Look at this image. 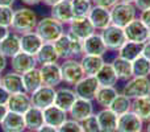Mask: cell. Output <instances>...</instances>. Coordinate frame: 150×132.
Listing matches in <instances>:
<instances>
[{
    "label": "cell",
    "mask_w": 150,
    "mask_h": 132,
    "mask_svg": "<svg viewBox=\"0 0 150 132\" xmlns=\"http://www.w3.org/2000/svg\"><path fill=\"white\" fill-rule=\"evenodd\" d=\"M7 65H8V62H7V57H5V56H3L1 53H0V74H1V73L5 70Z\"/></svg>",
    "instance_id": "cell-47"
},
{
    "label": "cell",
    "mask_w": 150,
    "mask_h": 132,
    "mask_svg": "<svg viewBox=\"0 0 150 132\" xmlns=\"http://www.w3.org/2000/svg\"><path fill=\"white\" fill-rule=\"evenodd\" d=\"M69 112L63 111L62 108L57 107L55 104H52V106L44 108V120L45 124L52 126V127L59 128L66 120L69 119L67 118Z\"/></svg>",
    "instance_id": "cell-23"
},
{
    "label": "cell",
    "mask_w": 150,
    "mask_h": 132,
    "mask_svg": "<svg viewBox=\"0 0 150 132\" xmlns=\"http://www.w3.org/2000/svg\"><path fill=\"white\" fill-rule=\"evenodd\" d=\"M120 0H92L93 5H99V7L107 8V9H111L116 3H119Z\"/></svg>",
    "instance_id": "cell-42"
},
{
    "label": "cell",
    "mask_w": 150,
    "mask_h": 132,
    "mask_svg": "<svg viewBox=\"0 0 150 132\" xmlns=\"http://www.w3.org/2000/svg\"><path fill=\"white\" fill-rule=\"evenodd\" d=\"M53 44H54L55 50L59 56V60H67V58H78L79 60L84 54L83 53V41L69 31H66Z\"/></svg>",
    "instance_id": "cell-1"
},
{
    "label": "cell",
    "mask_w": 150,
    "mask_h": 132,
    "mask_svg": "<svg viewBox=\"0 0 150 132\" xmlns=\"http://www.w3.org/2000/svg\"><path fill=\"white\" fill-rule=\"evenodd\" d=\"M101 39H103L104 44H105L107 49L108 50H117L127 42V37H125V32L124 28L116 26L113 24H111L109 26H107L105 29L100 32Z\"/></svg>",
    "instance_id": "cell-7"
},
{
    "label": "cell",
    "mask_w": 150,
    "mask_h": 132,
    "mask_svg": "<svg viewBox=\"0 0 150 132\" xmlns=\"http://www.w3.org/2000/svg\"><path fill=\"white\" fill-rule=\"evenodd\" d=\"M20 44H21V52L28 53V54L36 57L38 50L44 45V40L38 36V33L36 31H33L20 34Z\"/></svg>",
    "instance_id": "cell-16"
},
{
    "label": "cell",
    "mask_w": 150,
    "mask_h": 132,
    "mask_svg": "<svg viewBox=\"0 0 150 132\" xmlns=\"http://www.w3.org/2000/svg\"><path fill=\"white\" fill-rule=\"evenodd\" d=\"M107 46L101 39L100 33H92L87 39L83 40V53L84 54H93V56H103L107 53Z\"/></svg>",
    "instance_id": "cell-19"
},
{
    "label": "cell",
    "mask_w": 150,
    "mask_h": 132,
    "mask_svg": "<svg viewBox=\"0 0 150 132\" xmlns=\"http://www.w3.org/2000/svg\"><path fill=\"white\" fill-rule=\"evenodd\" d=\"M91 1H92V0H91Z\"/></svg>",
    "instance_id": "cell-60"
},
{
    "label": "cell",
    "mask_w": 150,
    "mask_h": 132,
    "mask_svg": "<svg viewBox=\"0 0 150 132\" xmlns=\"http://www.w3.org/2000/svg\"><path fill=\"white\" fill-rule=\"evenodd\" d=\"M92 5L91 0H71L74 17H87L92 9Z\"/></svg>",
    "instance_id": "cell-37"
},
{
    "label": "cell",
    "mask_w": 150,
    "mask_h": 132,
    "mask_svg": "<svg viewBox=\"0 0 150 132\" xmlns=\"http://www.w3.org/2000/svg\"><path fill=\"white\" fill-rule=\"evenodd\" d=\"M0 127H1L3 132H25L26 127H25L24 115L8 111L5 118L3 119Z\"/></svg>",
    "instance_id": "cell-21"
},
{
    "label": "cell",
    "mask_w": 150,
    "mask_h": 132,
    "mask_svg": "<svg viewBox=\"0 0 150 132\" xmlns=\"http://www.w3.org/2000/svg\"><path fill=\"white\" fill-rule=\"evenodd\" d=\"M133 77H149L150 75V61L144 56H140L132 62Z\"/></svg>",
    "instance_id": "cell-38"
},
{
    "label": "cell",
    "mask_w": 150,
    "mask_h": 132,
    "mask_svg": "<svg viewBox=\"0 0 150 132\" xmlns=\"http://www.w3.org/2000/svg\"><path fill=\"white\" fill-rule=\"evenodd\" d=\"M141 132H145V131H141Z\"/></svg>",
    "instance_id": "cell-59"
},
{
    "label": "cell",
    "mask_w": 150,
    "mask_h": 132,
    "mask_svg": "<svg viewBox=\"0 0 150 132\" xmlns=\"http://www.w3.org/2000/svg\"><path fill=\"white\" fill-rule=\"evenodd\" d=\"M7 112H8V107H7V104H0V124H1L3 119L5 118Z\"/></svg>",
    "instance_id": "cell-49"
},
{
    "label": "cell",
    "mask_w": 150,
    "mask_h": 132,
    "mask_svg": "<svg viewBox=\"0 0 150 132\" xmlns=\"http://www.w3.org/2000/svg\"><path fill=\"white\" fill-rule=\"evenodd\" d=\"M38 19L33 9L30 8H18L13 13V20L11 24V31L17 34H24L33 32L37 26Z\"/></svg>",
    "instance_id": "cell-2"
},
{
    "label": "cell",
    "mask_w": 150,
    "mask_h": 132,
    "mask_svg": "<svg viewBox=\"0 0 150 132\" xmlns=\"http://www.w3.org/2000/svg\"><path fill=\"white\" fill-rule=\"evenodd\" d=\"M138 17H140V20L142 21V23L150 29V9H146V11H142V12H140Z\"/></svg>",
    "instance_id": "cell-44"
},
{
    "label": "cell",
    "mask_w": 150,
    "mask_h": 132,
    "mask_svg": "<svg viewBox=\"0 0 150 132\" xmlns=\"http://www.w3.org/2000/svg\"><path fill=\"white\" fill-rule=\"evenodd\" d=\"M26 132H32V131H26Z\"/></svg>",
    "instance_id": "cell-58"
},
{
    "label": "cell",
    "mask_w": 150,
    "mask_h": 132,
    "mask_svg": "<svg viewBox=\"0 0 150 132\" xmlns=\"http://www.w3.org/2000/svg\"><path fill=\"white\" fill-rule=\"evenodd\" d=\"M142 45L144 44H137V42L127 41L119 50H117V56L124 60H128L130 62L138 58L142 54Z\"/></svg>",
    "instance_id": "cell-35"
},
{
    "label": "cell",
    "mask_w": 150,
    "mask_h": 132,
    "mask_svg": "<svg viewBox=\"0 0 150 132\" xmlns=\"http://www.w3.org/2000/svg\"><path fill=\"white\" fill-rule=\"evenodd\" d=\"M7 107H8V111L17 112V114L24 115L32 107L30 95H29L28 93H25V91L11 94L9 98H8V102H7Z\"/></svg>",
    "instance_id": "cell-14"
},
{
    "label": "cell",
    "mask_w": 150,
    "mask_h": 132,
    "mask_svg": "<svg viewBox=\"0 0 150 132\" xmlns=\"http://www.w3.org/2000/svg\"><path fill=\"white\" fill-rule=\"evenodd\" d=\"M92 114H93L92 101H87V99H82V98H76L73 107L69 111L70 118L76 120V122H82V120H84L86 118H88Z\"/></svg>",
    "instance_id": "cell-20"
},
{
    "label": "cell",
    "mask_w": 150,
    "mask_h": 132,
    "mask_svg": "<svg viewBox=\"0 0 150 132\" xmlns=\"http://www.w3.org/2000/svg\"><path fill=\"white\" fill-rule=\"evenodd\" d=\"M67 31L71 32L78 39H80L83 41V40L87 39L88 36L95 33L96 29L93 28L92 23L90 21V19H88V16H87V17H74L73 21L69 24Z\"/></svg>",
    "instance_id": "cell-13"
},
{
    "label": "cell",
    "mask_w": 150,
    "mask_h": 132,
    "mask_svg": "<svg viewBox=\"0 0 150 132\" xmlns=\"http://www.w3.org/2000/svg\"><path fill=\"white\" fill-rule=\"evenodd\" d=\"M41 71L42 83L45 86L50 87H57L58 85L62 83V73H61V65L58 62L54 64H45L40 66Z\"/></svg>",
    "instance_id": "cell-11"
},
{
    "label": "cell",
    "mask_w": 150,
    "mask_h": 132,
    "mask_svg": "<svg viewBox=\"0 0 150 132\" xmlns=\"http://www.w3.org/2000/svg\"><path fill=\"white\" fill-rule=\"evenodd\" d=\"M132 111L144 123L145 122L149 123L150 122V95L132 99Z\"/></svg>",
    "instance_id": "cell-34"
},
{
    "label": "cell",
    "mask_w": 150,
    "mask_h": 132,
    "mask_svg": "<svg viewBox=\"0 0 150 132\" xmlns=\"http://www.w3.org/2000/svg\"><path fill=\"white\" fill-rule=\"evenodd\" d=\"M83 128V132H101L100 126H99L98 118H96V114L90 115L88 118H86L84 120L80 122Z\"/></svg>",
    "instance_id": "cell-39"
},
{
    "label": "cell",
    "mask_w": 150,
    "mask_h": 132,
    "mask_svg": "<svg viewBox=\"0 0 150 132\" xmlns=\"http://www.w3.org/2000/svg\"><path fill=\"white\" fill-rule=\"evenodd\" d=\"M9 95H11V94L8 93V91L5 90L1 85H0V104H7Z\"/></svg>",
    "instance_id": "cell-45"
},
{
    "label": "cell",
    "mask_w": 150,
    "mask_h": 132,
    "mask_svg": "<svg viewBox=\"0 0 150 132\" xmlns=\"http://www.w3.org/2000/svg\"><path fill=\"white\" fill-rule=\"evenodd\" d=\"M42 83V77H41V71L40 67H33V69L28 70L26 73L23 74V86H24V91L28 93L29 95L33 94L36 90H38Z\"/></svg>",
    "instance_id": "cell-25"
},
{
    "label": "cell",
    "mask_w": 150,
    "mask_h": 132,
    "mask_svg": "<svg viewBox=\"0 0 150 132\" xmlns=\"http://www.w3.org/2000/svg\"><path fill=\"white\" fill-rule=\"evenodd\" d=\"M111 21L113 25L125 28L130 21L137 17V8L133 3H124L119 1L111 8Z\"/></svg>",
    "instance_id": "cell-4"
},
{
    "label": "cell",
    "mask_w": 150,
    "mask_h": 132,
    "mask_svg": "<svg viewBox=\"0 0 150 132\" xmlns=\"http://www.w3.org/2000/svg\"><path fill=\"white\" fill-rule=\"evenodd\" d=\"M18 52H21L20 34L15 33V32H9L0 42V53L7 58H12Z\"/></svg>",
    "instance_id": "cell-22"
},
{
    "label": "cell",
    "mask_w": 150,
    "mask_h": 132,
    "mask_svg": "<svg viewBox=\"0 0 150 132\" xmlns=\"http://www.w3.org/2000/svg\"><path fill=\"white\" fill-rule=\"evenodd\" d=\"M1 86L9 94H16L24 91L23 86V75L15 71H9L1 75Z\"/></svg>",
    "instance_id": "cell-30"
},
{
    "label": "cell",
    "mask_w": 150,
    "mask_h": 132,
    "mask_svg": "<svg viewBox=\"0 0 150 132\" xmlns=\"http://www.w3.org/2000/svg\"><path fill=\"white\" fill-rule=\"evenodd\" d=\"M24 120H25V127L28 131L37 132L42 126L45 124L44 120V110L38 107L32 106L28 111L24 114Z\"/></svg>",
    "instance_id": "cell-26"
},
{
    "label": "cell",
    "mask_w": 150,
    "mask_h": 132,
    "mask_svg": "<svg viewBox=\"0 0 150 132\" xmlns=\"http://www.w3.org/2000/svg\"><path fill=\"white\" fill-rule=\"evenodd\" d=\"M141 56H144L146 60L150 61V41H146L145 44L142 45V54Z\"/></svg>",
    "instance_id": "cell-46"
},
{
    "label": "cell",
    "mask_w": 150,
    "mask_h": 132,
    "mask_svg": "<svg viewBox=\"0 0 150 132\" xmlns=\"http://www.w3.org/2000/svg\"><path fill=\"white\" fill-rule=\"evenodd\" d=\"M99 86L100 85H99L95 75H84L76 85H74V91L78 98L95 101V95Z\"/></svg>",
    "instance_id": "cell-9"
},
{
    "label": "cell",
    "mask_w": 150,
    "mask_h": 132,
    "mask_svg": "<svg viewBox=\"0 0 150 132\" xmlns=\"http://www.w3.org/2000/svg\"><path fill=\"white\" fill-rule=\"evenodd\" d=\"M121 94L130 99H137L150 95V78L149 77H132L127 81L121 90Z\"/></svg>",
    "instance_id": "cell-5"
},
{
    "label": "cell",
    "mask_w": 150,
    "mask_h": 132,
    "mask_svg": "<svg viewBox=\"0 0 150 132\" xmlns=\"http://www.w3.org/2000/svg\"><path fill=\"white\" fill-rule=\"evenodd\" d=\"M80 65L86 75H96L101 66L105 64L103 56H93V54H83L79 58Z\"/></svg>",
    "instance_id": "cell-27"
},
{
    "label": "cell",
    "mask_w": 150,
    "mask_h": 132,
    "mask_svg": "<svg viewBox=\"0 0 150 132\" xmlns=\"http://www.w3.org/2000/svg\"><path fill=\"white\" fill-rule=\"evenodd\" d=\"M9 65L12 67V71L18 73V74L23 75L24 73H26L28 70L33 69V67H37L38 62H37L34 56H30L24 52H18L17 54L11 58Z\"/></svg>",
    "instance_id": "cell-12"
},
{
    "label": "cell",
    "mask_w": 150,
    "mask_h": 132,
    "mask_svg": "<svg viewBox=\"0 0 150 132\" xmlns=\"http://www.w3.org/2000/svg\"><path fill=\"white\" fill-rule=\"evenodd\" d=\"M124 32L127 41L137 42V44H145L146 41H149L150 29L140 20V17H136L133 21H130L124 28Z\"/></svg>",
    "instance_id": "cell-8"
},
{
    "label": "cell",
    "mask_w": 150,
    "mask_h": 132,
    "mask_svg": "<svg viewBox=\"0 0 150 132\" xmlns=\"http://www.w3.org/2000/svg\"><path fill=\"white\" fill-rule=\"evenodd\" d=\"M59 1H62V0H42V3L45 5H49V7H53V5L58 4Z\"/></svg>",
    "instance_id": "cell-53"
},
{
    "label": "cell",
    "mask_w": 150,
    "mask_h": 132,
    "mask_svg": "<svg viewBox=\"0 0 150 132\" xmlns=\"http://www.w3.org/2000/svg\"><path fill=\"white\" fill-rule=\"evenodd\" d=\"M52 11H50V16L59 21L63 25H69L74 19L73 8H71V0H62L58 4L53 5Z\"/></svg>",
    "instance_id": "cell-18"
},
{
    "label": "cell",
    "mask_w": 150,
    "mask_h": 132,
    "mask_svg": "<svg viewBox=\"0 0 150 132\" xmlns=\"http://www.w3.org/2000/svg\"><path fill=\"white\" fill-rule=\"evenodd\" d=\"M55 93H57L55 87H50V86L42 85L38 90H36L33 94H30L32 106L38 107V108H41V110L52 106V104H54Z\"/></svg>",
    "instance_id": "cell-10"
},
{
    "label": "cell",
    "mask_w": 150,
    "mask_h": 132,
    "mask_svg": "<svg viewBox=\"0 0 150 132\" xmlns=\"http://www.w3.org/2000/svg\"><path fill=\"white\" fill-rule=\"evenodd\" d=\"M95 77L100 86H116L119 82V78H117L113 66H112V64L108 62H105L101 66V69L99 70Z\"/></svg>",
    "instance_id": "cell-31"
},
{
    "label": "cell",
    "mask_w": 150,
    "mask_h": 132,
    "mask_svg": "<svg viewBox=\"0 0 150 132\" xmlns=\"http://www.w3.org/2000/svg\"><path fill=\"white\" fill-rule=\"evenodd\" d=\"M34 31L38 33V36L44 40V42H54L65 33V25L53 19L52 16H46L38 20L37 26Z\"/></svg>",
    "instance_id": "cell-3"
},
{
    "label": "cell",
    "mask_w": 150,
    "mask_h": 132,
    "mask_svg": "<svg viewBox=\"0 0 150 132\" xmlns=\"http://www.w3.org/2000/svg\"><path fill=\"white\" fill-rule=\"evenodd\" d=\"M88 19L92 23L93 28L100 32L112 24L111 11L107 9V8L99 7V5H92V9H91L90 15H88Z\"/></svg>",
    "instance_id": "cell-17"
},
{
    "label": "cell",
    "mask_w": 150,
    "mask_h": 132,
    "mask_svg": "<svg viewBox=\"0 0 150 132\" xmlns=\"http://www.w3.org/2000/svg\"><path fill=\"white\" fill-rule=\"evenodd\" d=\"M61 65V73H62V82L67 83V85H76L83 77H84V71L80 65V61L78 58H67L63 60Z\"/></svg>",
    "instance_id": "cell-6"
},
{
    "label": "cell",
    "mask_w": 150,
    "mask_h": 132,
    "mask_svg": "<svg viewBox=\"0 0 150 132\" xmlns=\"http://www.w3.org/2000/svg\"><path fill=\"white\" fill-rule=\"evenodd\" d=\"M134 7L137 8L138 12H142V11L150 9V0H134Z\"/></svg>",
    "instance_id": "cell-43"
},
{
    "label": "cell",
    "mask_w": 150,
    "mask_h": 132,
    "mask_svg": "<svg viewBox=\"0 0 150 132\" xmlns=\"http://www.w3.org/2000/svg\"><path fill=\"white\" fill-rule=\"evenodd\" d=\"M76 94L74 90L69 87H61L57 90L55 93V99H54V104L59 108H62L63 111L69 112L70 108L73 107L74 102L76 101Z\"/></svg>",
    "instance_id": "cell-28"
},
{
    "label": "cell",
    "mask_w": 150,
    "mask_h": 132,
    "mask_svg": "<svg viewBox=\"0 0 150 132\" xmlns=\"http://www.w3.org/2000/svg\"><path fill=\"white\" fill-rule=\"evenodd\" d=\"M36 60L40 65L58 62L59 61V56H58L57 50H55L54 44H52V42H44L41 49L36 54Z\"/></svg>",
    "instance_id": "cell-32"
},
{
    "label": "cell",
    "mask_w": 150,
    "mask_h": 132,
    "mask_svg": "<svg viewBox=\"0 0 150 132\" xmlns=\"http://www.w3.org/2000/svg\"><path fill=\"white\" fill-rule=\"evenodd\" d=\"M0 85H1V74H0Z\"/></svg>",
    "instance_id": "cell-56"
},
{
    "label": "cell",
    "mask_w": 150,
    "mask_h": 132,
    "mask_svg": "<svg viewBox=\"0 0 150 132\" xmlns=\"http://www.w3.org/2000/svg\"><path fill=\"white\" fill-rule=\"evenodd\" d=\"M120 1H124V3H134V0H120Z\"/></svg>",
    "instance_id": "cell-55"
},
{
    "label": "cell",
    "mask_w": 150,
    "mask_h": 132,
    "mask_svg": "<svg viewBox=\"0 0 150 132\" xmlns=\"http://www.w3.org/2000/svg\"><path fill=\"white\" fill-rule=\"evenodd\" d=\"M109 108H111L117 116L124 115V114H127V112L132 111V99L125 96L124 94L119 93V95H117L116 98H115V101L111 103Z\"/></svg>",
    "instance_id": "cell-36"
},
{
    "label": "cell",
    "mask_w": 150,
    "mask_h": 132,
    "mask_svg": "<svg viewBox=\"0 0 150 132\" xmlns=\"http://www.w3.org/2000/svg\"><path fill=\"white\" fill-rule=\"evenodd\" d=\"M16 0H0V7H12Z\"/></svg>",
    "instance_id": "cell-51"
},
{
    "label": "cell",
    "mask_w": 150,
    "mask_h": 132,
    "mask_svg": "<svg viewBox=\"0 0 150 132\" xmlns=\"http://www.w3.org/2000/svg\"><path fill=\"white\" fill-rule=\"evenodd\" d=\"M37 132H58V128L52 127V126H47V124H44Z\"/></svg>",
    "instance_id": "cell-48"
},
{
    "label": "cell",
    "mask_w": 150,
    "mask_h": 132,
    "mask_svg": "<svg viewBox=\"0 0 150 132\" xmlns=\"http://www.w3.org/2000/svg\"><path fill=\"white\" fill-rule=\"evenodd\" d=\"M142 128L144 122L133 111H129L119 116L116 132H141Z\"/></svg>",
    "instance_id": "cell-15"
},
{
    "label": "cell",
    "mask_w": 150,
    "mask_h": 132,
    "mask_svg": "<svg viewBox=\"0 0 150 132\" xmlns=\"http://www.w3.org/2000/svg\"><path fill=\"white\" fill-rule=\"evenodd\" d=\"M13 13H15V11L12 9V7H0V25L5 26V28H11Z\"/></svg>",
    "instance_id": "cell-40"
},
{
    "label": "cell",
    "mask_w": 150,
    "mask_h": 132,
    "mask_svg": "<svg viewBox=\"0 0 150 132\" xmlns=\"http://www.w3.org/2000/svg\"><path fill=\"white\" fill-rule=\"evenodd\" d=\"M149 41H150V33H149Z\"/></svg>",
    "instance_id": "cell-57"
},
{
    "label": "cell",
    "mask_w": 150,
    "mask_h": 132,
    "mask_svg": "<svg viewBox=\"0 0 150 132\" xmlns=\"http://www.w3.org/2000/svg\"><path fill=\"white\" fill-rule=\"evenodd\" d=\"M99 126L101 132H116L117 131V120L119 116L111 108H101L96 114Z\"/></svg>",
    "instance_id": "cell-24"
},
{
    "label": "cell",
    "mask_w": 150,
    "mask_h": 132,
    "mask_svg": "<svg viewBox=\"0 0 150 132\" xmlns=\"http://www.w3.org/2000/svg\"><path fill=\"white\" fill-rule=\"evenodd\" d=\"M58 132H83L80 122H76L74 119H67L59 128Z\"/></svg>",
    "instance_id": "cell-41"
},
{
    "label": "cell",
    "mask_w": 150,
    "mask_h": 132,
    "mask_svg": "<svg viewBox=\"0 0 150 132\" xmlns=\"http://www.w3.org/2000/svg\"><path fill=\"white\" fill-rule=\"evenodd\" d=\"M11 32V29L9 28H5V26H3V25H0V42H1V40L4 39L5 36H7L8 33Z\"/></svg>",
    "instance_id": "cell-50"
},
{
    "label": "cell",
    "mask_w": 150,
    "mask_h": 132,
    "mask_svg": "<svg viewBox=\"0 0 150 132\" xmlns=\"http://www.w3.org/2000/svg\"><path fill=\"white\" fill-rule=\"evenodd\" d=\"M145 132H150V122L148 123V126H146V130H145Z\"/></svg>",
    "instance_id": "cell-54"
},
{
    "label": "cell",
    "mask_w": 150,
    "mask_h": 132,
    "mask_svg": "<svg viewBox=\"0 0 150 132\" xmlns=\"http://www.w3.org/2000/svg\"><path fill=\"white\" fill-rule=\"evenodd\" d=\"M112 66H113L115 71H116L117 74V78H119V81H129L130 78L133 77V67H132V62L128 60H124V58L119 57V56H116V57L112 60Z\"/></svg>",
    "instance_id": "cell-33"
},
{
    "label": "cell",
    "mask_w": 150,
    "mask_h": 132,
    "mask_svg": "<svg viewBox=\"0 0 150 132\" xmlns=\"http://www.w3.org/2000/svg\"><path fill=\"white\" fill-rule=\"evenodd\" d=\"M21 1L26 5H37L40 3H42V0H21Z\"/></svg>",
    "instance_id": "cell-52"
},
{
    "label": "cell",
    "mask_w": 150,
    "mask_h": 132,
    "mask_svg": "<svg viewBox=\"0 0 150 132\" xmlns=\"http://www.w3.org/2000/svg\"><path fill=\"white\" fill-rule=\"evenodd\" d=\"M119 95V91L115 86H99L95 95V101L101 108H109L111 103Z\"/></svg>",
    "instance_id": "cell-29"
}]
</instances>
